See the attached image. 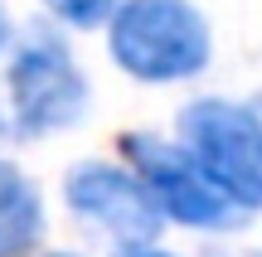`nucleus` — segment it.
Segmentation results:
<instances>
[{
    "label": "nucleus",
    "mask_w": 262,
    "mask_h": 257,
    "mask_svg": "<svg viewBox=\"0 0 262 257\" xmlns=\"http://www.w3.org/2000/svg\"><path fill=\"white\" fill-rule=\"evenodd\" d=\"M88 107V83L58 34L29 29L0 83V136L39 141V136L73 126Z\"/></svg>",
    "instance_id": "nucleus-1"
},
{
    "label": "nucleus",
    "mask_w": 262,
    "mask_h": 257,
    "mask_svg": "<svg viewBox=\"0 0 262 257\" xmlns=\"http://www.w3.org/2000/svg\"><path fill=\"white\" fill-rule=\"evenodd\" d=\"M112 58L141 83H180L209 63V25L189 0H126L112 15Z\"/></svg>",
    "instance_id": "nucleus-2"
},
{
    "label": "nucleus",
    "mask_w": 262,
    "mask_h": 257,
    "mask_svg": "<svg viewBox=\"0 0 262 257\" xmlns=\"http://www.w3.org/2000/svg\"><path fill=\"white\" fill-rule=\"evenodd\" d=\"M185 146L204 175L238 204L262 209V116L257 107H238L224 97H199L180 116Z\"/></svg>",
    "instance_id": "nucleus-3"
},
{
    "label": "nucleus",
    "mask_w": 262,
    "mask_h": 257,
    "mask_svg": "<svg viewBox=\"0 0 262 257\" xmlns=\"http://www.w3.org/2000/svg\"><path fill=\"white\" fill-rule=\"evenodd\" d=\"M122 151L136 165V180L156 194L160 214H170L175 223H185V228H233L243 219V209L189 155V146H170L150 131H131Z\"/></svg>",
    "instance_id": "nucleus-4"
},
{
    "label": "nucleus",
    "mask_w": 262,
    "mask_h": 257,
    "mask_svg": "<svg viewBox=\"0 0 262 257\" xmlns=\"http://www.w3.org/2000/svg\"><path fill=\"white\" fill-rule=\"evenodd\" d=\"M68 204L83 214L88 223L107 228L112 238L146 248L160 233V204L141 180H131L126 170L112 165H78L68 175Z\"/></svg>",
    "instance_id": "nucleus-5"
},
{
    "label": "nucleus",
    "mask_w": 262,
    "mask_h": 257,
    "mask_svg": "<svg viewBox=\"0 0 262 257\" xmlns=\"http://www.w3.org/2000/svg\"><path fill=\"white\" fill-rule=\"evenodd\" d=\"M44 233V204L39 190L0 160V257H25Z\"/></svg>",
    "instance_id": "nucleus-6"
},
{
    "label": "nucleus",
    "mask_w": 262,
    "mask_h": 257,
    "mask_svg": "<svg viewBox=\"0 0 262 257\" xmlns=\"http://www.w3.org/2000/svg\"><path fill=\"white\" fill-rule=\"evenodd\" d=\"M44 5L54 10L58 19H68V25L93 29V25H102V19L117 10V0H44Z\"/></svg>",
    "instance_id": "nucleus-7"
},
{
    "label": "nucleus",
    "mask_w": 262,
    "mask_h": 257,
    "mask_svg": "<svg viewBox=\"0 0 262 257\" xmlns=\"http://www.w3.org/2000/svg\"><path fill=\"white\" fill-rule=\"evenodd\" d=\"M126 257H170V252H156V248H131Z\"/></svg>",
    "instance_id": "nucleus-8"
},
{
    "label": "nucleus",
    "mask_w": 262,
    "mask_h": 257,
    "mask_svg": "<svg viewBox=\"0 0 262 257\" xmlns=\"http://www.w3.org/2000/svg\"><path fill=\"white\" fill-rule=\"evenodd\" d=\"M5 39H10V25H5V15H0V49H5Z\"/></svg>",
    "instance_id": "nucleus-9"
},
{
    "label": "nucleus",
    "mask_w": 262,
    "mask_h": 257,
    "mask_svg": "<svg viewBox=\"0 0 262 257\" xmlns=\"http://www.w3.org/2000/svg\"><path fill=\"white\" fill-rule=\"evenodd\" d=\"M44 257H73V252H44Z\"/></svg>",
    "instance_id": "nucleus-10"
},
{
    "label": "nucleus",
    "mask_w": 262,
    "mask_h": 257,
    "mask_svg": "<svg viewBox=\"0 0 262 257\" xmlns=\"http://www.w3.org/2000/svg\"><path fill=\"white\" fill-rule=\"evenodd\" d=\"M253 107H257V116H262V102H253Z\"/></svg>",
    "instance_id": "nucleus-11"
}]
</instances>
